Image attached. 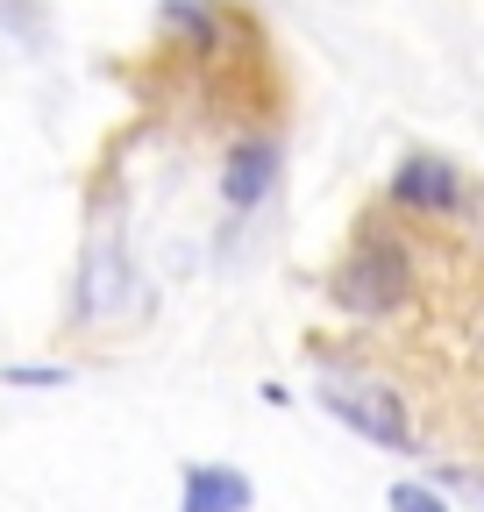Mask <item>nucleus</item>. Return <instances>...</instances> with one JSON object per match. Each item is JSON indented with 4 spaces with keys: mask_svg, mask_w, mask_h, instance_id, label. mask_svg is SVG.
<instances>
[{
    "mask_svg": "<svg viewBox=\"0 0 484 512\" xmlns=\"http://www.w3.org/2000/svg\"><path fill=\"white\" fill-rule=\"evenodd\" d=\"M328 292H335V306L356 313V320H378V313L406 306V299H413V249H406L392 228L371 221V228L349 242V256H342V271L328 278Z\"/></svg>",
    "mask_w": 484,
    "mask_h": 512,
    "instance_id": "f257e3e1",
    "label": "nucleus"
},
{
    "mask_svg": "<svg viewBox=\"0 0 484 512\" xmlns=\"http://www.w3.org/2000/svg\"><path fill=\"white\" fill-rule=\"evenodd\" d=\"M392 207L456 221V214H477V192H470V178H463L449 157L413 150V157H399V171H392Z\"/></svg>",
    "mask_w": 484,
    "mask_h": 512,
    "instance_id": "f03ea898",
    "label": "nucleus"
},
{
    "mask_svg": "<svg viewBox=\"0 0 484 512\" xmlns=\"http://www.w3.org/2000/svg\"><path fill=\"white\" fill-rule=\"evenodd\" d=\"M321 406H328L349 434L392 448V456H406V448H413V420H406V399L392 392V384H328Z\"/></svg>",
    "mask_w": 484,
    "mask_h": 512,
    "instance_id": "7ed1b4c3",
    "label": "nucleus"
},
{
    "mask_svg": "<svg viewBox=\"0 0 484 512\" xmlns=\"http://www.w3.org/2000/svg\"><path fill=\"white\" fill-rule=\"evenodd\" d=\"M278 164H285L278 136H242V143L228 150V171H221V200H228L235 214H257V207L271 200V185H278Z\"/></svg>",
    "mask_w": 484,
    "mask_h": 512,
    "instance_id": "20e7f679",
    "label": "nucleus"
},
{
    "mask_svg": "<svg viewBox=\"0 0 484 512\" xmlns=\"http://www.w3.org/2000/svg\"><path fill=\"white\" fill-rule=\"evenodd\" d=\"M250 498H257V484L235 463H193L186 491H178V512H250Z\"/></svg>",
    "mask_w": 484,
    "mask_h": 512,
    "instance_id": "39448f33",
    "label": "nucleus"
},
{
    "mask_svg": "<svg viewBox=\"0 0 484 512\" xmlns=\"http://www.w3.org/2000/svg\"><path fill=\"white\" fill-rule=\"evenodd\" d=\"M86 278H93L86 313H114V306H121V285H129V271H121V242H114V235H100V242H93V264H86Z\"/></svg>",
    "mask_w": 484,
    "mask_h": 512,
    "instance_id": "423d86ee",
    "label": "nucleus"
},
{
    "mask_svg": "<svg viewBox=\"0 0 484 512\" xmlns=\"http://www.w3.org/2000/svg\"><path fill=\"white\" fill-rule=\"evenodd\" d=\"M164 22H171L178 36H193L200 50H214V36H221L214 15H207V0H164Z\"/></svg>",
    "mask_w": 484,
    "mask_h": 512,
    "instance_id": "0eeeda50",
    "label": "nucleus"
},
{
    "mask_svg": "<svg viewBox=\"0 0 484 512\" xmlns=\"http://www.w3.org/2000/svg\"><path fill=\"white\" fill-rule=\"evenodd\" d=\"M385 505H392V512H449L428 484H413V477H406V484H392V491H385Z\"/></svg>",
    "mask_w": 484,
    "mask_h": 512,
    "instance_id": "6e6552de",
    "label": "nucleus"
},
{
    "mask_svg": "<svg viewBox=\"0 0 484 512\" xmlns=\"http://www.w3.org/2000/svg\"><path fill=\"white\" fill-rule=\"evenodd\" d=\"M0 377H8V384H72V370H57V363H15Z\"/></svg>",
    "mask_w": 484,
    "mask_h": 512,
    "instance_id": "1a4fd4ad",
    "label": "nucleus"
}]
</instances>
